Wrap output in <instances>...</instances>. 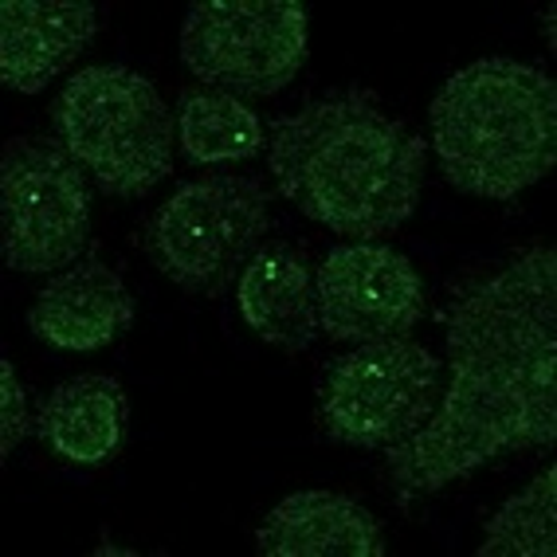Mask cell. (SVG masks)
<instances>
[{"instance_id": "cell-1", "label": "cell", "mask_w": 557, "mask_h": 557, "mask_svg": "<svg viewBox=\"0 0 557 557\" xmlns=\"http://www.w3.org/2000/svg\"><path fill=\"white\" fill-rule=\"evenodd\" d=\"M440 319L448 326V393L417 436L385 448L400 507L557 440V251L534 244L463 278Z\"/></svg>"}, {"instance_id": "cell-2", "label": "cell", "mask_w": 557, "mask_h": 557, "mask_svg": "<svg viewBox=\"0 0 557 557\" xmlns=\"http://www.w3.org/2000/svg\"><path fill=\"white\" fill-rule=\"evenodd\" d=\"M268 165L302 216L354 244H373L417 212L429 141L385 114L369 87H346L278 114L268 134Z\"/></svg>"}, {"instance_id": "cell-3", "label": "cell", "mask_w": 557, "mask_h": 557, "mask_svg": "<svg viewBox=\"0 0 557 557\" xmlns=\"http://www.w3.org/2000/svg\"><path fill=\"white\" fill-rule=\"evenodd\" d=\"M432 150L448 185L510 200L557 161V87L534 63L487 55L459 67L429 107Z\"/></svg>"}, {"instance_id": "cell-4", "label": "cell", "mask_w": 557, "mask_h": 557, "mask_svg": "<svg viewBox=\"0 0 557 557\" xmlns=\"http://www.w3.org/2000/svg\"><path fill=\"white\" fill-rule=\"evenodd\" d=\"M51 122L107 197L138 200L173 173L177 114L134 67L90 63L75 71L51 107Z\"/></svg>"}, {"instance_id": "cell-5", "label": "cell", "mask_w": 557, "mask_h": 557, "mask_svg": "<svg viewBox=\"0 0 557 557\" xmlns=\"http://www.w3.org/2000/svg\"><path fill=\"white\" fill-rule=\"evenodd\" d=\"M271 228V193L256 177L185 181L141 224V251L173 287L220 295L239 278Z\"/></svg>"}, {"instance_id": "cell-6", "label": "cell", "mask_w": 557, "mask_h": 557, "mask_svg": "<svg viewBox=\"0 0 557 557\" xmlns=\"http://www.w3.org/2000/svg\"><path fill=\"white\" fill-rule=\"evenodd\" d=\"M90 181L67 146L40 134L4 141L0 158V232L4 263L24 275L71 268L90 239Z\"/></svg>"}, {"instance_id": "cell-7", "label": "cell", "mask_w": 557, "mask_h": 557, "mask_svg": "<svg viewBox=\"0 0 557 557\" xmlns=\"http://www.w3.org/2000/svg\"><path fill=\"white\" fill-rule=\"evenodd\" d=\"M310 51V12L295 0H200L181 24V60L228 95H278Z\"/></svg>"}, {"instance_id": "cell-8", "label": "cell", "mask_w": 557, "mask_h": 557, "mask_svg": "<svg viewBox=\"0 0 557 557\" xmlns=\"http://www.w3.org/2000/svg\"><path fill=\"white\" fill-rule=\"evenodd\" d=\"M440 397L436 354L412 338H385L342 354L319 397L322 432L349 448H393L424 429Z\"/></svg>"}, {"instance_id": "cell-9", "label": "cell", "mask_w": 557, "mask_h": 557, "mask_svg": "<svg viewBox=\"0 0 557 557\" xmlns=\"http://www.w3.org/2000/svg\"><path fill=\"white\" fill-rule=\"evenodd\" d=\"M319 330L330 342L408 338L429 314V287L412 259L388 244H342L330 248L314 271Z\"/></svg>"}, {"instance_id": "cell-10", "label": "cell", "mask_w": 557, "mask_h": 557, "mask_svg": "<svg viewBox=\"0 0 557 557\" xmlns=\"http://www.w3.org/2000/svg\"><path fill=\"white\" fill-rule=\"evenodd\" d=\"M134 326V295L99 251L55 271L32 299L28 330L44 346L90 354L119 342Z\"/></svg>"}, {"instance_id": "cell-11", "label": "cell", "mask_w": 557, "mask_h": 557, "mask_svg": "<svg viewBox=\"0 0 557 557\" xmlns=\"http://www.w3.org/2000/svg\"><path fill=\"white\" fill-rule=\"evenodd\" d=\"M99 32L87 0H9L0 9V79L36 95L79 60Z\"/></svg>"}, {"instance_id": "cell-12", "label": "cell", "mask_w": 557, "mask_h": 557, "mask_svg": "<svg viewBox=\"0 0 557 557\" xmlns=\"http://www.w3.org/2000/svg\"><path fill=\"white\" fill-rule=\"evenodd\" d=\"M256 549L263 557H381L388 546L361 503L338 491H295L259 522Z\"/></svg>"}, {"instance_id": "cell-13", "label": "cell", "mask_w": 557, "mask_h": 557, "mask_svg": "<svg viewBox=\"0 0 557 557\" xmlns=\"http://www.w3.org/2000/svg\"><path fill=\"white\" fill-rule=\"evenodd\" d=\"M236 302L251 334L283 354H302L319 338L314 271L290 244H259L236 278Z\"/></svg>"}, {"instance_id": "cell-14", "label": "cell", "mask_w": 557, "mask_h": 557, "mask_svg": "<svg viewBox=\"0 0 557 557\" xmlns=\"http://www.w3.org/2000/svg\"><path fill=\"white\" fill-rule=\"evenodd\" d=\"M129 432V397L107 373H79L51 388L36 417V436L71 468H99L119 456Z\"/></svg>"}, {"instance_id": "cell-15", "label": "cell", "mask_w": 557, "mask_h": 557, "mask_svg": "<svg viewBox=\"0 0 557 557\" xmlns=\"http://www.w3.org/2000/svg\"><path fill=\"white\" fill-rule=\"evenodd\" d=\"M177 138L193 165H228L263 153V119L228 90H181Z\"/></svg>"}, {"instance_id": "cell-16", "label": "cell", "mask_w": 557, "mask_h": 557, "mask_svg": "<svg viewBox=\"0 0 557 557\" xmlns=\"http://www.w3.org/2000/svg\"><path fill=\"white\" fill-rule=\"evenodd\" d=\"M479 557H557V468L510 495L483 527Z\"/></svg>"}, {"instance_id": "cell-17", "label": "cell", "mask_w": 557, "mask_h": 557, "mask_svg": "<svg viewBox=\"0 0 557 557\" xmlns=\"http://www.w3.org/2000/svg\"><path fill=\"white\" fill-rule=\"evenodd\" d=\"M32 432H36V420L28 412V388L16 377V366L4 358L0 361V456L9 459Z\"/></svg>"}, {"instance_id": "cell-18", "label": "cell", "mask_w": 557, "mask_h": 557, "mask_svg": "<svg viewBox=\"0 0 557 557\" xmlns=\"http://www.w3.org/2000/svg\"><path fill=\"white\" fill-rule=\"evenodd\" d=\"M542 24H546V44L554 48V4H549V9L542 12Z\"/></svg>"}, {"instance_id": "cell-19", "label": "cell", "mask_w": 557, "mask_h": 557, "mask_svg": "<svg viewBox=\"0 0 557 557\" xmlns=\"http://www.w3.org/2000/svg\"><path fill=\"white\" fill-rule=\"evenodd\" d=\"M99 554H134V549H122V546H110V542H107V546H99Z\"/></svg>"}]
</instances>
